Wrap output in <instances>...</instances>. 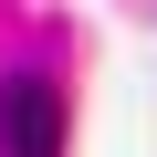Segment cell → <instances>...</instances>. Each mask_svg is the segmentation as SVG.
<instances>
[{"mask_svg": "<svg viewBox=\"0 0 157 157\" xmlns=\"http://www.w3.org/2000/svg\"><path fill=\"white\" fill-rule=\"evenodd\" d=\"M0 136H11V157H63V94L42 73H11L0 84Z\"/></svg>", "mask_w": 157, "mask_h": 157, "instance_id": "obj_1", "label": "cell"}]
</instances>
